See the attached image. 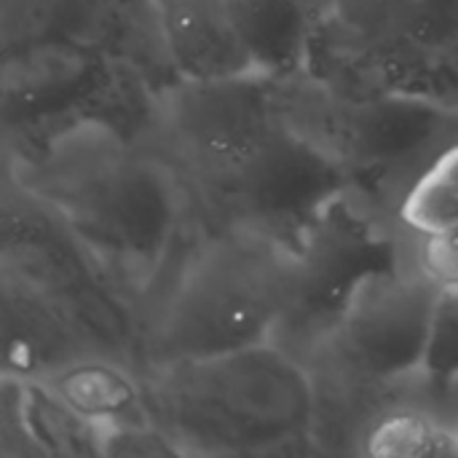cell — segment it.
<instances>
[{
  "label": "cell",
  "instance_id": "6da1fadb",
  "mask_svg": "<svg viewBox=\"0 0 458 458\" xmlns=\"http://www.w3.org/2000/svg\"><path fill=\"white\" fill-rule=\"evenodd\" d=\"M0 137L3 174L67 225L142 322L193 231L166 156L142 129L97 110Z\"/></svg>",
  "mask_w": 458,
  "mask_h": 458
},
{
  "label": "cell",
  "instance_id": "ba28073f",
  "mask_svg": "<svg viewBox=\"0 0 458 458\" xmlns=\"http://www.w3.org/2000/svg\"><path fill=\"white\" fill-rule=\"evenodd\" d=\"M400 255L381 204L360 185L346 188L298 242L293 295L274 344L303 362L335 327L354 290Z\"/></svg>",
  "mask_w": 458,
  "mask_h": 458
},
{
  "label": "cell",
  "instance_id": "52a82bcc",
  "mask_svg": "<svg viewBox=\"0 0 458 458\" xmlns=\"http://www.w3.org/2000/svg\"><path fill=\"white\" fill-rule=\"evenodd\" d=\"M0 271L64 309L113 357L142 368V322L67 225L13 177L0 182Z\"/></svg>",
  "mask_w": 458,
  "mask_h": 458
},
{
  "label": "cell",
  "instance_id": "7a4b0ae2",
  "mask_svg": "<svg viewBox=\"0 0 458 458\" xmlns=\"http://www.w3.org/2000/svg\"><path fill=\"white\" fill-rule=\"evenodd\" d=\"M440 290L400 255L354 290L306 354L319 456H362L378 419L419 384Z\"/></svg>",
  "mask_w": 458,
  "mask_h": 458
},
{
  "label": "cell",
  "instance_id": "8992f818",
  "mask_svg": "<svg viewBox=\"0 0 458 458\" xmlns=\"http://www.w3.org/2000/svg\"><path fill=\"white\" fill-rule=\"evenodd\" d=\"M456 46L458 0H333L303 70L349 94L429 99Z\"/></svg>",
  "mask_w": 458,
  "mask_h": 458
},
{
  "label": "cell",
  "instance_id": "30bf717a",
  "mask_svg": "<svg viewBox=\"0 0 458 458\" xmlns=\"http://www.w3.org/2000/svg\"><path fill=\"white\" fill-rule=\"evenodd\" d=\"M0 303L5 330L3 376L48 381L83 360L113 357L64 309L3 271Z\"/></svg>",
  "mask_w": 458,
  "mask_h": 458
},
{
  "label": "cell",
  "instance_id": "5b68a950",
  "mask_svg": "<svg viewBox=\"0 0 458 458\" xmlns=\"http://www.w3.org/2000/svg\"><path fill=\"white\" fill-rule=\"evenodd\" d=\"M282 121L368 193L429 150L458 110L408 94H349L306 70L274 78Z\"/></svg>",
  "mask_w": 458,
  "mask_h": 458
},
{
  "label": "cell",
  "instance_id": "9c48e42d",
  "mask_svg": "<svg viewBox=\"0 0 458 458\" xmlns=\"http://www.w3.org/2000/svg\"><path fill=\"white\" fill-rule=\"evenodd\" d=\"M370 196L381 204L400 252L440 287H458V118Z\"/></svg>",
  "mask_w": 458,
  "mask_h": 458
},
{
  "label": "cell",
  "instance_id": "2e32d148",
  "mask_svg": "<svg viewBox=\"0 0 458 458\" xmlns=\"http://www.w3.org/2000/svg\"><path fill=\"white\" fill-rule=\"evenodd\" d=\"M413 392L445 419L458 400V287H443L437 295L424 368Z\"/></svg>",
  "mask_w": 458,
  "mask_h": 458
},
{
  "label": "cell",
  "instance_id": "3957f363",
  "mask_svg": "<svg viewBox=\"0 0 458 458\" xmlns=\"http://www.w3.org/2000/svg\"><path fill=\"white\" fill-rule=\"evenodd\" d=\"M142 389L177 456H319L309 370L276 344L145 365Z\"/></svg>",
  "mask_w": 458,
  "mask_h": 458
},
{
  "label": "cell",
  "instance_id": "5bb4252c",
  "mask_svg": "<svg viewBox=\"0 0 458 458\" xmlns=\"http://www.w3.org/2000/svg\"><path fill=\"white\" fill-rule=\"evenodd\" d=\"M123 0H0V54L46 40L102 46Z\"/></svg>",
  "mask_w": 458,
  "mask_h": 458
},
{
  "label": "cell",
  "instance_id": "4fadbf2b",
  "mask_svg": "<svg viewBox=\"0 0 458 458\" xmlns=\"http://www.w3.org/2000/svg\"><path fill=\"white\" fill-rule=\"evenodd\" d=\"M180 78L260 72L239 40L225 0H156Z\"/></svg>",
  "mask_w": 458,
  "mask_h": 458
},
{
  "label": "cell",
  "instance_id": "7c38bea8",
  "mask_svg": "<svg viewBox=\"0 0 458 458\" xmlns=\"http://www.w3.org/2000/svg\"><path fill=\"white\" fill-rule=\"evenodd\" d=\"M225 5L252 64L279 78L306 67L333 0H225Z\"/></svg>",
  "mask_w": 458,
  "mask_h": 458
},
{
  "label": "cell",
  "instance_id": "277c9868",
  "mask_svg": "<svg viewBox=\"0 0 458 458\" xmlns=\"http://www.w3.org/2000/svg\"><path fill=\"white\" fill-rule=\"evenodd\" d=\"M298 244L242 225H199L142 319V368L274 344Z\"/></svg>",
  "mask_w": 458,
  "mask_h": 458
},
{
  "label": "cell",
  "instance_id": "8fae6325",
  "mask_svg": "<svg viewBox=\"0 0 458 458\" xmlns=\"http://www.w3.org/2000/svg\"><path fill=\"white\" fill-rule=\"evenodd\" d=\"M43 456H105V435L46 384L0 376V458Z\"/></svg>",
  "mask_w": 458,
  "mask_h": 458
},
{
  "label": "cell",
  "instance_id": "9a60e30c",
  "mask_svg": "<svg viewBox=\"0 0 458 458\" xmlns=\"http://www.w3.org/2000/svg\"><path fill=\"white\" fill-rule=\"evenodd\" d=\"M362 456H458V429L411 389L378 419Z\"/></svg>",
  "mask_w": 458,
  "mask_h": 458
}]
</instances>
